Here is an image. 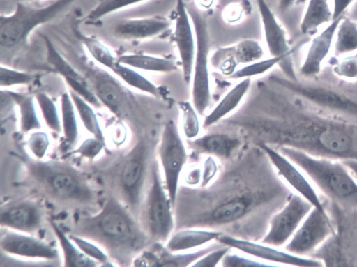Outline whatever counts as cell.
Returning <instances> with one entry per match:
<instances>
[{"label":"cell","instance_id":"1","mask_svg":"<svg viewBox=\"0 0 357 267\" xmlns=\"http://www.w3.org/2000/svg\"><path fill=\"white\" fill-rule=\"evenodd\" d=\"M291 193L266 152L247 144L235 158L221 162L208 185L180 183L174 207L175 230L200 227L259 242L271 218Z\"/></svg>","mask_w":357,"mask_h":267},{"label":"cell","instance_id":"2","mask_svg":"<svg viewBox=\"0 0 357 267\" xmlns=\"http://www.w3.org/2000/svg\"><path fill=\"white\" fill-rule=\"evenodd\" d=\"M69 234L94 243L121 266L133 265L153 243L137 218L109 194L98 212L77 218Z\"/></svg>","mask_w":357,"mask_h":267},{"label":"cell","instance_id":"3","mask_svg":"<svg viewBox=\"0 0 357 267\" xmlns=\"http://www.w3.org/2000/svg\"><path fill=\"white\" fill-rule=\"evenodd\" d=\"M24 175L20 185L66 209L89 207L97 193L86 175L67 162L22 157Z\"/></svg>","mask_w":357,"mask_h":267},{"label":"cell","instance_id":"4","mask_svg":"<svg viewBox=\"0 0 357 267\" xmlns=\"http://www.w3.org/2000/svg\"><path fill=\"white\" fill-rule=\"evenodd\" d=\"M158 144L147 138L139 139L100 173L109 194L119 200L137 220Z\"/></svg>","mask_w":357,"mask_h":267},{"label":"cell","instance_id":"5","mask_svg":"<svg viewBox=\"0 0 357 267\" xmlns=\"http://www.w3.org/2000/svg\"><path fill=\"white\" fill-rule=\"evenodd\" d=\"M275 149L296 165L335 204L357 208V180L341 160L314 156L289 147Z\"/></svg>","mask_w":357,"mask_h":267},{"label":"cell","instance_id":"6","mask_svg":"<svg viewBox=\"0 0 357 267\" xmlns=\"http://www.w3.org/2000/svg\"><path fill=\"white\" fill-rule=\"evenodd\" d=\"M158 158L151 169L138 221L152 242L165 243L175 231L174 206L166 190Z\"/></svg>","mask_w":357,"mask_h":267},{"label":"cell","instance_id":"7","mask_svg":"<svg viewBox=\"0 0 357 267\" xmlns=\"http://www.w3.org/2000/svg\"><path fill=\"white\" fill-rule=\"evenodd\" d=\"M76 1L54 0L42 6L17 3L13 13L0 16L1 46L8 49L24 44L36 27L51 21Z\"/></svg>","mask_w":357,"mask_h":267},{"label":"cell","instance_id":"8","mask_svg":"<svg viewBox=\"0 0 357 267\" xmlns=\"http://www.w3.org/2000/svg\"><path fill=\"white\" fill-rule=\"evenodd\" d=\"M196 40V49L191 78L192 104L200 116L207 110L211 100L209 74L211 40L208 23L203 15L187 6Z\"/></svg>","mask_w":357,"mask_h":267},{"label":"cell","instance_id":"9","mask_svg":"<svg viewBox=\"0 0 357 267\" xmlns=\"http://www.w3.org/2000/svg\"><path fill=\"white\" fill-rule=\"evenodd\" d=\"M156 156L166 190L174 207L182 174L189 160V151L173 119L167 120L162 127Z\"/></svg>","mask_w":357,"mask_h":267},{"label":"cell","instance_id":"10","mask_svg":"<svg viewBox=\"0 0 357 267\" xmlns=\"http://www.w3.org/2000/svg\"><path fill=\"white\" fill-rule=\"evenodd\" d=\"M278 82L312 106L357 119V100L327 85L303 83L287 78H278Z\"/></svg>","mask_w":357,"mask_h":267},{"label":"cell","instance_id":"11","mask_svg":"<svg viewBox=\"0 0 357 267\" xmlns=\"http://www.w3.org/2000/svg\"><path fill=\"white\" fill-rule=\"evenodd\" d=\"M312 207L305 199L292 192L286 203L271 218L267 231L259 242L283 247Z\"/></svg>","mask_w":357,"mask_h":267},{"label":"cell","instance_id":"12","mask_svg":"<svg viewBox=\"0 0 357 267\" xmlns=\"http://www.w3.org/2000/svg\"><path fill=\"white\" fill-rule=\"evenodd\" d=\"M334 232L335 227L328 214L312 207L282 248L291 254L305 257L315 251Z\"/></svg>","mask_w":357,"mask_h":267},{"label":"cell","instance_id":"13","mask_svg":"<svg viewBox=\"0 0 357 267\" xmlns=\"http://www.w3.org/2000/svg\"><path fill=\"white\" fill-rule=\"evenodd\" d=\"M190 162L199 161L204 155L216 158L220 162L235 158L247 144L237 132L227 130H216L186 139Z\"/></svg>","mask_w":357,"mask_h":267},{"label":"cell","instance_id":"14","mask_svg":"<svg viewBox=\"0 0 357 267\" xmlns=\"http://www.w3.org/2000/svg\"><path fill=\"white\" fill-rule=\"evenodd\" d=\"M255 1L269 54L271 56L282 57L284 63L280 69L286 78L294 82L298 81L291 56L294 49L289 46L285 30L278 21L266 0Z\"/></svg>","mask_w":357,"mask_h":267},{"label":"cell","instance_id":"15","mask_svg":"<svg viewBox=\"0 0 357 267\" xmlns=\"http://www.w3.org/2000/svg\"><path fill=\"white\" fill-rule=\"evenodd\" d=\"M232 250L252 257L271 264L278 263L296 266H322V261L317 259L291 254L279 247L259 241L242 239L227 234H222L217 240ZM274 265V264H273Z\"/></svg>","mask_w":357,"mask_h":267},{"label":"cell","instance_id":"16","mask_svg":"<svg viewBox=\"0 0 357 267\" xmlns=\"http://www.w3.org/2000/svg\"><path fill=\"white\" fill-rule=\"evenodd\" d=\"M45 213L41 205L33 199H10L1 206L0 225L6 229L32 234L43 225Z\"/></svg>","mask_w":357,"mask_h":267},{"label":"cell","instance_id":"17","mask_svg":"<svg viewBox=\"0 0 357 267\" xmlns=\"http://www.w3.org/2000/svg\"><path fill=\"white\" fill-rule=\"evenodd\" d=\"M259 146L266 152L276 172L291 190L308 201L313 207L322 213H327L310 178L296 165L273 147L265 144Z\"/></svg>","mask_w":357,"mask_h":267},{"label":"cell","instance_id":"18","mask_svg":"<svg viewBox=\"0 0 357 267\" xmlns=\"http://www.w3.org/2000/svg\"><path fill=\"white\" fill-rule=\"evenodd\" d=\"M0 248L6 255L22 259L55 261L59 257L58 250L49 243L32 234L10 229L1 234Z\"/></svg>","mask_w":357,"mask_h":267},{"label":"cell","instance_id":"19","mask_svg":"<svg viewBox=\"0 0 357 267\" xmlns=\"http://www.w3.org/2000/svg\"><path fill=\"white\" fill-rule=\"evenodd\" d=\"M221 245L216 241L195 250L175 252L167 249L163 243L153 242L135 259L133 264L139 263L137 266H191L198 259Z\"/></svg>","mask_w":357,"mask_h":267},{"label":"cell","instance_id":"20","mask_svg":"<svg viewBox=\"0 0 357 267\" xmlns=\"http://www.w3.org/2000/svg\"><path fill=\"white\" fill-rule=\"evenodd\" d=\"M173 40L178 52L184 82L190 84L196 49L193 25L184 0H176Z\"/></svg>","mask_w":357,"mask_h":267},{"label":"cell","instance_id":"21","mask_svg":"<svg viewBox=\"0 0 357 267\" xmlns=\"http://www.w3.org/2000/svg\"><path fill=\"white\" fill-rule=\"evenodd\" d=\"M43 38L46 47L47 63L65 79L70 90L79 94L92 106L100 107L102 103L88 80L66 60L48 37L43 36Z\"/></svg>","mask_w":357,"mask_h":267},{"label":"cell","instance_id":"22","mask_svg":"<svg viewBox=\"0 0 357 267\" xmlns=\"http://www.w3.org/2000/svg\"><path fill=\"white\" fill-rule=\"evenodd\" d=\"M343 16L332 20L312 38L298 70L301 75L311 78L320 73L323 63L333 46L335 31Z\"/></svg>","mask_w":357,"mask_h":267},{"label":"cell","instance_id":"23","mask_svg":"<svg viewBox=\"0 0 357 267\" xmlns=\"http://www.w3.org/2000/svg\"><path fill=\"white\" fill-rule=\"evenodd\" d=\"M172 21L161 15L120 20L114 27V33L128 40H142L158 36L172 26Z\"/></svg>","mask_w":357,"mask_h":267},{"label":"cell","instance_id":"24","mask_svg":"<svg viewBox=\"0 0 357 267\" xmlns=\"http://www.w3.org/2000/svg\"><path fill=\"white\" fill-rule=\"evenodd\" d=\"M222 234L221 231L205 228H183L175 230L165 245L172 252H188L216 241Z\"/></svg>","mask_w":357,"mask_h":267},{"label":"cell","instance_id":"25","mask_svg":"<svg viewBox=\"0 0 357 267\" xmlns=\"http://www.w3.org/2000/svg\"><path fill=\"white\" fill-rule=\"evenodd\" d=\"M93 78L92 87L102 105L116 116L121 115L126 109L128 95L123 87L101 71L94 74Z\"/></svg>","mask_w":357,"mask_h":267},{"label":"cell","instance_id":"26","mask_svg":"<svg viewBox=\"0 0 357 267\" xmlns=\"http://www.w3.org/2000/svg\"><path fill=\"white\" fill-rule=\"evenodd\" d=\"M251 78L241 79L229 89L208 113L203 121L202 128H210L229 116L239 106L251 85Z\"/></svg>","mask_w":357,"mask_h":267},{"label":"cell","instance_id":"27","mask_svg":"<svg viewBox=\"0 0 357 267\" xmlns=\"http://www.w3.org/2000/svg\"><path fill=\"white\" fill-rule=\"evenodd\" d=\"M48 222L60 245L63 258V266L93 267L100 265L96 260L86 256L56 222L52 220H48Z\"/></svg>","mask_w":357,"mask_h":267},{"label":"cell","instance_id":"28","mask_svg":"<svg viewBox=\"0 0 357 267\" xmlns=\"http://www.w3.org/2000/svg\"><path fill=\"white\" fill-rule=\"evenodd\" d=\"M116 59L123 65L151 72L169 73L178 68L176 63L171 59L144 54H126Z\"/></svg>","mask_w":357,"mask_h":267},{"label":"cell","instance_id":"29","mask_svg":"<svg viewBox=\"0 0 357 267\" xmlns=\"http://www.w3.org/2000/svg\"><path fill=\"white\" fill-rule=\"evenodd\" d=\"M332 20L333 6L330 0H308L300 23V29L303 34H307Z\"/></svg>","mask_w":357,"mask_h":267},{"label":"cell","instance_id":"30","mask_svg":"<svg viewBox=\"0 0 357 267\" xmlns=\"http://www.w3.org/2000/svg\"><path fill=\"white\" fill-rule=\"evenodd\" d=\"M333 49L335 56L357 52V22L344 15L337 27Z\"/></svg>","mask_w":357,"mask_h":267},{"label":"cell","instance_id":"31","mask_svg":"<svg viewBox=\"0 0 357 267\" xmlns=\"http://www.w3.org/2000/svg\"><path fill=\"white\" fill-rule=\"evenodd\" d=\"M20 111V127L23 133L41 128L33 98L31 96L6 90Z\"/></svg>","mask_w":357,"mask_h":267},{"label":"cell","instance_id":"32","mask_svg":"<svg viewBox=\"0 0 357 267\" xmlns=\"http://www.w3.org/2000/svg\"><path fill=\"white\" fill-rule=\"evenodd\" d=\"M75 111L70 93H63L61 96V120L64 139L70 146H75L79 137Z\"/></svg>","mask_w":357,"mask_h":267},{"label":"cell","instance_id":"33","mask_svg":"<svg viewBox=\"0 0 357 267\" xmlns=\"http://www.w3.org/2000/svg\"><path fill=\"white\" fill-rule=\"evenodd\" d=\"M112 71L131 87L155 97L160 96L159 88L132 68L117 61Z\"/></svg>","mask_w":357,"mask_h":267},{"label":"cell","instance_id":"34","mask_svg":"<svg viewBox=\"0 0 357 267\" xmlns=\"http://www.w3.org/2000/svg\"><path fill=\"white\" fill-rule=\"evenodd\" d=\"M70 95L79 117L86 130L93 137L105 143V137L91 105L77 93L69 90Z\"/></svg>","mask_w":357,"mask_h":267},{"label":"cell","instance_id":"35","mask_svg":"<svg viewBox=\"0 0 357 267\" xmlns=\"http://www.w3.org/2000/svg\"><path fill=\"white\" fill-rule=\"evenodd\" d=\"M77 36L85 46L91 57L104 67L112 70L117 61L110 50L100 40L77 32Z\"/></svg>","mask_w":357,"mask_h":267},{"label":"cell","instance_id":"36","mask_svg":"<svg viewBox=\"0 0 357 267\" xmlns=\"http://www.w3.org/2000/svg\"><path fill=\"white\" fill-rule=\"evenodd\" d=\"M210 64L222 75L230 77L238 69L234 45L218 48L210 56Z\"/></svg>","mask_w":357,"mask_h":267},{"label":"cell","instance_id":"37","mask_svg":"<svg viewBox=\"0 0 357 267\" xmlns=\"http://www.w3.org/2000/svg\"><path fill=\"white\" fill-rule=\"evenodd\" d=\"M35 98L46 125L52 131L60 133L62 131L61 120L54 102L43 92L37 93Z\"/></svg>","mask_w":357,"mask_h":267},{"label":"cell","instance_id":"38","mask_svg":"<svg viewBox=\"0 0 357 267\" xmlns=\"http://www.w3.org/2000/svg\"><path fill=\"white\" fill-rule=\"evenodd\" d=\"M283 63V59L279 56H271L268 59H261L238 68L229 78L233 79L252 78L268 72L276 65L281 68Z\"/></svg>","mask_w":357,"mask_h":267},{"label":"cell","instance_id":"39","mask_svg":"<svg viewBox=\"0 0 357 267\" xmlns=\"http://www.w3.org/2000/svg\"><path fill=\"white\" fill-rule=\"evenodd\" d=\"M234 45L235 57L238 65H247L257 61L264 56L263 47L255 39H243Z\"/></svg>","mask_w":357,"mask_h":267},{"label":"cell","instance_id":"40","mask_svg":"<svg viewBox=\"0 0 357 267\" xmlns=\"http://www.w3.org/2000/svg\"><path fill=\"white\" fill-rule=\"evenodd\" d=\"M178 107L181 112L183 132L186 139H192L197 137L200 132L199 114L192 102L180 101Z\"/></svg>","mask_w":357,"mask_h":267},{"label":"cell","instance_id":"41","mask_svg":"<svg viewBox=\"0 0 357 267\" xmlns=\"http://www.w3.org/2000/svg\"><path fill=\"white\" fill-rule=\"evenodd\" d=\"M146 0H102L85 17L84 20L93 22L112 13L136 5Z\"/></svg>","mask_w":357,"mask_h":267},{"label":"cell","instance_id":"42","mask_svg":"<svg viewBox=\"0 0 357 267\" xmlns=\"http://www.w3.org/2000/svg\"><path fill=\"white\" fill-rule=\"evenodd\" d=\"M334 74L338 77L354 81L357 79V52L331 59Z\"/></svg>","mask_w":357,"mask_h":267},{"label":"cell","instance_id":"43","mask_svg":"<svg viewBox=\"0 0 357 267\" xmlns=\"http://www.w3.org/2000/svg\"><path fill=\"white\" fill-rule=\"evenodd\" d=\"M34 79L35 75L31 73L1 66L0 86L1 88H7L15 85L29 84Z\"/></svg>","mask_w":357,"mask_h":267},{"label":"cell","instance_id":"44","mask_svg":"<svg viewBox=\"0 0 357 267\" xmlns=\"http://www.w3.org/2000/svg\"><path fill=\"white\" fill-rule=\"evenodd\" d=\"M232 249L224 257L220 266L225 267H264L273 264L252 257L248 254L243 256L232 252Z\"/></svg>","mask_w":357,"mask_h":267},{"label":"cell","instance_id":"45","mask_svg":"<svg viewBox=\"0 0 357 267\" xmlns=\"http://www.w3.org/2000/svg\"><path fill=\"white\" fill-rule=\"evenodd\" d=\"M68 236L86 256L96 260L100 264H106L110 261L109 256L94 243L71 234H68Z\"/></svg>","mask_w":357,"mask_h":267},{"label":"cell","instance_id":"46","mask_svg":"<svg viewBox=\"0 0 357 267\" xmlns=\"http://www.w3.org/2000/svg\"><path fill=\"white\" fill-rule=\"evenodd\" d=\"M27 145L34 158L43 159L50 145L48 135L42 131L33 132L28 139Z\"/></svg>","mask_w":357,"mask_h":267},{"label":"cell","instance_id":"47","mask_svg":"<svg viewBox=\"0 0 357 267\" xmlns=\"http://www.w3.org/2000/svg\"><path fill=\"white\" fill-rule=\"evenodd\" d=\"M231 250L230 247L222 244L198 259L191 266L214 267L218 266V264H220L224 257Z\"/></svg>","mask_w":357,"mask_h":267},{"label":"cell","instance_id":"48","mask_svg":"<svg viewBox=\"0 0 357 267\" xmlns=\"http://www.w3.org/2000/svg\"><path fill=\"white\" fill-rule=\"evenodd\" d=\"M243 14L244 11L242 5L239 3H233L225 8L223 17L225 20L228 22H236L242 18Z\"/></svg>","mask_w":357,"mask_h":267},{"label":"cell","instance_id":"49","mask_svg":"<svg viewBox=\"0 0 357 267\" xmlns=\"http://www.w3.org/2000/svg\"><path fill=\"white\" fill-rule=\"evenodd\" d=\"M356 0H333V20L340 18Z\"/></svg>","mask_w":357,"mask_h":267},{"label":"cell","instance_id":"50","mask_svg":"<svg viewBox=\"0 0 357 267\" xmlns=\"http://www.w3.org/2000/svg\"><path fill=\"white\" fill-rule=\"evenodd\" d=\"M298 0H278V10L280 13L289 10Z\"/></svg>","mask_w":357,"mask_h":267},{"label":"cell","instance_id":"51","mask_svg":"<svg viewBox=\"0 0 357 267\" xmlns=\"http://www.w3.org/2000/svg\"><path fill=\"white\" fill-rule=\"evenodd\" d=\"M341 162L349 170L351 174L357 180V160H344Z\"/></svg>","mask_w":357,"mask_h":267},{"label":"cell","instance_id":"52","mask_svg":"<svg viewBox=\"0 0 357 267\" xmlns=\"http://www.w3.org/2000/svg\"><path fill=\"white\" fill-rule=\"evenodd\" d=\"M195 3L202 9H209L215 3V0H195Z\"/></svg>","mask_w":357,"mask_h":267},{"label":"cell","instance_id":"53","mask_svg":"<svg viewBox=\"0 0 357 267\" xmlns=\"http://www.w3.org/2000/svg\"><path fill=\"white\" fill-rule=\"evenodd\" d=\"M347 16L357 22V0L348 9Z\"/></svg>","mask_w":357,"mask_h":267},{"label":"cell","instance_id":"54","mask_svg":"<svg viewBox=\"0 0 357 267\" xmlns=\"http://www.w3.org/2000/svg\"><path fill=\"white\" fill-rule=\"evenodd\" d=\"M21 1L26 2V1H33V0H21Z\"/></svg>","mask_w":357,"mask_h":267}]
</instances>
